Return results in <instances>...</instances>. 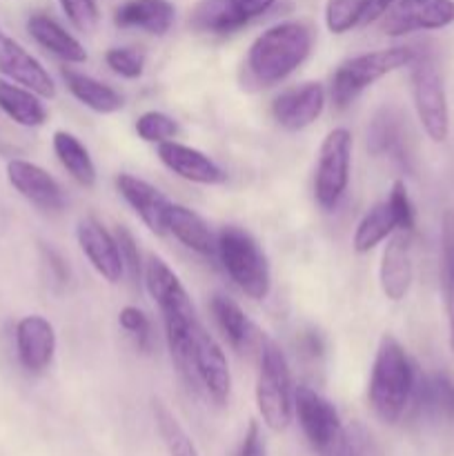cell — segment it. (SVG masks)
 <instances>
[{
  "label": "cell",
  "mask_w": 454,
  "mask_h": 456,
  "mask_svg": "<svg viewBox=\"0 0 454 456\" xmlns=\"http://www.w3.org/2000/svg\"><path fill=\"white\" fill-rule=\"evenodd\" d=\"M387 203L394 209V216L396 221H399V230L414 232V227H417V209H414V203L412 199H409L408 187H405L403 181L392 183Z\"/></svg>",
  "instance_id": "obj_40"
},
{
  "label": "cell",
  "mask_w": 454,
  "mask_h": 456,
  "mask_svg": "<svg viewBox=\"0 0 454 456\" xmlns=\"http://www.w3.org/2000/svg\"><path fill=\"white\" fill-rule=\"evenodd\" d=\"M216 254L231 283L252 301H265L272 289V272L265 252L247 230L227 225L216 236Z\"/></svg>",
  "instance_id": "obj_5"
},
{
  "label": "cell",
  "mask_w": 454,
  "mask_h": 456,
  "mask_svg": "<svg viewBox=\"0 0 454 456\" xmlns=\"http://www.w3.org/2000/svg\"><path fill=\"white\" fill-rule=\"evenodd\" d=\"M294 417L298 419L307 444L319 454L329 456L341 439V417L332 401L310 386L294 387Z\"/></svg>",
  "instance_id": "obj_9"
},
{
  "label": "cell",
  "mask_w": 454,
  "mask_h": 456,
  "mask_svg": "<svg viewBox=\"0 0 454 456\" xmlns=\"http://www.w3.org/2000/svg\"><path fill=\"white\" fill-rule=\"evenodd\" d=\"M329 456H383V452L377 436L363 423L354 421L343 428L341 439H338L336 448L332 450Z\"/></svg>",
  "instance_id": "obj_33"
},
{
  "label": "cell",
  "mask_w": 454,
  "mask_h": 456,
  "mask_svg": "<svg viewBox=\"0 0 454 456\" xmlns=\"http://www.w3.org/2000/svg\"><path fill=\"white\" fill-rule=\"evenodd\" d=\"M105 62L120 78H141L145 71V53L134 47H111L105 53Z\"/></svg>",
  "instance_id": "obj_37"
},
{
  "label": "cell",
  "mask_w": 454,
  "mask_h": 456,
  "mask_svg": "<svg viewBox=\"0 0 454 456\" xmlns=\"http://www.w3.org/2000/svg\"><path fill=\"white\" fill-rule=\"evenodd\" d=\"M314 47V29L303 20H285L272 25L249 45L243 62V87L267 89L283 83Z\"/></svg>",
  "instance_id": "obj_2"
},
{
  "label": "cell",
  "mask_w": 454,
  "mask_h": 456,
  "mask_svg": "<svg viewBox=\"0 0 454 456\" xmlns=\"http://www.w3.org/2000/svg\"><path fill=\"white\" fill-rule=\"evenodd\" d=\"M167 232L174 234V239L181 240L187 249L200 254V256H214L216 254V236L212 234L209 225L200 214L185 205L172 203L169 209Z\"/></svg>",
  "instance_id": "obj_26"
},
{
  "label": "cell",
  "mask_w": 454,
  "mask_h": 456,
  "mask_svg": "<svg viewBox=\"0 0 454 456\" xmlns=\"http://www.w3.org/2000/svg\"><path fill=\"white\" fill-rule=\"evenodd\" d=\"M409 67H412V98L418 123L430 141L443 142L450 134V110L443 78L427 56L417 53Z\"/></svg>",
  "instance_id": "obj_8"
},
{
  "label": "cell",
  "mask_w": 454,
  "mask_h": 456,
  "mask_svg": "<svg viewBox=\"0 0 454 456\" xmlns=\"http://www.w3.org/2000/svg\"><path fill=\"white\" fill-rule=\"evenodd\" d=\"M325 101H328V92L323 85L307 80V83L280 92L272 102V116L288 132H301L323 114Z\"/></svg>",
  "instance_id": "obj_13"
},
{
  "label": "cell",
  "mask_w": 454,
  "mask_h": 456,
  "mask_svg": "<svg viewBox=\"0 0 454 456\" xmlns=\"http://www.w3.org/2000/svg\"><path fill=\"white\" fill-rule=\"evenodd\" d=\"M352 169V134L334 127L323 138L314 172V199L323 209H334L345 196Z\"/></svg>",
  "instance_id": "obj_7"
},
{
  "label": "cell",
  "mask_w": 454,
  "mask_h": 456,
  "mask_svg": "<svg viewBox=\"0 0 454 456\" xmlns=\"http://www.w3.org/2000/svg\"><path fill=\"white\" fill-rule=\"evenodd\" d=\"M403 116L394 107H383L374 114L368 127V150L374 156H390V159L405 163V123Z\"/></svg>",
  "instance_id": "obj_25"
},
{
  "label": "cell",
  "mask_w": 454,
  "mask_h": 456,
  "mask_svg": "<svg viewBox=\"0 0 454 456\" xmlns=\"http://www.w3.org/2000/svg\"><path fill=\"white\" fill-rule=\"evenodd\" d=\"M116 187H118L120 196L127 200L129 208L136 212V216L145 223L147 230L156 236L167 234L169 223V209H172V200L154 187L151 183L142 181V178L134 176V174H118L116 176Z\"/></svg>",
  "instance_id": "obj_17"
},
{
  "label": "cell",
  "mask_w": 454,
  "mask_h": 456,
  "mask_svg": "<svg viewBox=\"0 0 454 456\" xmlns=\"http://www.w3.org/2000/svg\"><path fill=\"white\" fill-rule=\"evenodd\" d=\"M114 236H116V240H118V249H120V256H123L125 274L129 276V281H132V283H138V281L142 279L145 263L141 261V252H138L136 239H134L132 232L123 225L116 227Z\"/></svg>",
  "instance_id": "obj_39"
},
{
  "label": "cell",
  "mask_w": 454,
  "mask_h": 456,
  "mask_svg": "<svg viewBox=\"0 0 454 456\" xmlns=\"http://www.w3.org/2000/svg\"><path fill=\"white\" fill-rule=\"evenodd\" d=\"M151 410H154L156 428H158V435L163 439L169 456H199L194 441L190 439L185 428L181 426V421L174 417V412L163 401H154Z\"/></svg>",
  "instance_id": "obj_32"
},
{
  "label": "cell",
  "mask_w": 454,
  "mask_h": 456,
  "mask_svg": "<svg viewBox=\"0 0 454 456\" xmlns=\"http://www.w3.org/2000/svg\"><path fill=\"white\" fill-rule=\"evenodd\" d=\"M118 323L125 332L129 334V338L134 341V346L138 347L141 352H150L151 350V321L150 316L145 314L142 310L138 307L127 305L118 312Z\"/></svg>",
  "instance_id": "obj_36"
},
{
  "label": "cell",
  "mask_w": 454,
  "mask_h": 456,
  "mask_svg": "<svg viewBox=\"0 0 454 456\" xmlns=\"http://www.w3.org/2000/svg\"><path fill=\"white\" fill-rule=\"evenodd\" d=\"M256 408L272 432H285L294 419V383L288 356L265 334L258 341Z\"/></svg>",
  "instance_id": "obj_4"
},
{
  "label": "cell",
  "mask_w": 454,
  "mask_h": 456,
  "mask_svg": "<svg viewBox=\"0 0 454 456\" xmlns=\"http://www.w3.org/2000/svg\"><path fill=\"white\" fill-rule=\"evenodd\" d=\"M414 403L434 419H454V381L441 372L418 379Z\"/></svg>",
  "instance_id": "obj_30"
},
{
  "label": "cell",
  "mask_w": 454,
  "mask_h": 456,
  "mask_svg": "<svg viewBox=\"0 0 454 456\" xmlns=\"http://www.w3.org/2000/svg\"><path fill=\"white\" fill-rule=\"evenodd\" d=\"M61 76L71 96L87 110L96 111V114H114V111L123 110V96L111 85L101 83L98 78L74 69V67H62Z\"/></svg>",
  "instance_id": "obj_24"
},
{
  "label": "cell",
  "mask_w": 454,
  "mask_h": 456,
  "mask_svg": "<svg viewBox=\"0 0 454 456\" xmlns=\"http://www.w3.org/2000/svg\"><path fill=\"white\" fill-rule=\"evenodd\" d=\"M365 0H328L325 25L332 34H347L363 20Z\"/></svg>",
  "instance_id": "obj_34"
},
{
  "label": "cell",
  "mask_w": 454,
  "mask_h": 456,
  "mask_svg": "<svg viewBox=\"0 0 454 456\" xmlns=\"http://www.w3.org/2000/svg\"><path fill=\"white\" fill-rule=\"evenodd\" d=\"M399 230V221L394 216V209L385 200L372 205V208L365 212V216L361 218L359 225H356L354 236H352V245H354V252L368 254L372 252L377 245H381L383 240L390 239L394 232Z\"/></svg>",
  "instance_id": "obj_29"
},
{
  "label": "cell",
  "mask_w": 454,
  "mask_h": 456,
  "mask_svg": "<svg viewBox=\"0 0 454 456\" xmlns=\"http://www.w3.org/2000/svg\"><path fill=\"white\" fill-rule=\"evenodd\" d=\"M209 310H212L214 321L221 328V332L225 334L227 341L231 343V347L245 352L258 347L263 334L254 328L252 321L247 319V314L243 312V307L230 298L227 294H214L212 303H209Z\"/></svg>",
  "instance_id": "obj_22"
},
{
  "label": "cell",
  "mask_w": 454,
  "mask_h": 456,
  "mask_svg": "<svg viewBox=\"0 0 454 456\" xmlns=\"http://www.w3.org/2000/svg\"><path fill=\"white\" fill-rule=\"evenodd\" d=\"M76 239H78V245L87 261L107 283H118L123 279L125 265L118 240L101 221H96L93 216L83 218L76 227Z\"/></svg>",
  "instance_id": "obj_15"
},
{
  "label": "cell",
  "mask_w": 454,
  "mask_h": 456,
  "mask_svg": "<svg viewBox=\"0 0 454 456\" xmlns=\"http://www.w3.org/2000/svg\"><path fill=\"white\" fill-rule=\"evenodd\" d=\"M142 281L158 305L165 325V341H167L169 356L176 365L178 377L182 379L190 390L196 392L194 370H191V347H194L196 330L200 328L199 314L187 294L185 285L176 276V272L167 265L160 256L151 254L142 270ZM199 395V392H196Z\"/></svg>",
  "instance_id": "obj_1"
},
{
  "label": "cell",
  "mask_w": 454,
  "mask_h": 456,
  "mask_svg": "<svg viewBox=\"0 0 454 456\" xmlns=\"http://www.w3.org/2000/svg\"><path fill=\"white\" fill-rule=\"evenodd\" d=\"M18 363L29 374H40L52 365L56 354V332L45 316H22L16 325Z\"/></svg>",
  "instance_id": "obj_18"
},
{
  "label": "cell",
  "mask_w": 454,
  "mask_h": 456,
  "mask_svg": "<svg viewBox=\"0 0 454 456\" xmlns=\"http://www.w3.org/2000/svg\"><path fill=\"white\" fill-rule=\"evenodd\" d=\"M276 0H200L191 13V27L205 34H234L254 18L274 7Z\"/></svg>",
  "instance_id": "obj_12"
},
{
  "label": "cell",
  "mask_w": 454,
  "mask_h": 456,
  "mask_svg": "<svg viewBox=\"0 0 454 456\" xmlns=\"http://www.w3.org/2000/svg\"><path fill=\"white\" fill-rule=\"evenodd\" d=\"M454 22V0H396L383 13L381 29L390 38L434 31Z\"/></svg>",
  "instance_id": "obj_11"
},
{
  "label": "cell",
  "mask_w": 454,
  "mask_h": 456,
  "mask_svg": "<svg viewBox=\"0 0 454 456\" xmlns=\"http://www.w3.org/2000/svg\"><path fill=\"white\" fill-rule=\"evenodd\" d=\"M396 0H365L363 9V20L361 25H369V22H377L378 18H383V13L394 4Z\"/></svg>",
  "instance_id": "obj_42"
},
{
  "label": "cell",
  "mask_w": 454,
  "mask_h": 456,
  "mask_svg": "<svg viewBox=\"0 0 454 456\" xmlns=\"http://www.w3.org/2000/svg\"><path fill=\"white\" fill-rule=\"evenodd\" d=\"M191 370H194L196 392H203L216 405H225L231 395V374L227 356L216 338L203 328L196 330L191 347Z\"/></svg>",
  "instance_id": "obj_10"
},
{
  "label": "cell",
  "mask_w": 454,
  "mask_h": 456,
  "mask_svg": "<svg viewBox=\"0 0 454 456\" xmlns=\"http://www.w3.org/2000/svg\"><path fill=\"white\" fill-rule=\"evenodd\" d=\"M7 181L22 199L45 212H61L65 208V194L56 178L40 165L13 159L7 163Z\"/></svg>",
  "instance_id": "obj_16"
},
{
  "label": "cell",
  "mask_w": 454,
  "mask_h": 456,
  "mask_svg": "<svg viewBox=\"0 0 454 456\" xmlns=\"http://www.w3.org/2000/svg\"><path fill=\"white\" fill-rule=\"evenodd\" d=\"M27 31H29L31 38L40 45L43 49H47L49 53H53L56 58L65 62H85L87 61V52L80 45V40L76 36H71L65 27L58 20H53L47 13H34L27 20Z\"/></svg>",
  "instance_id": "obj_23"
},
{
  "label": "cell",
  "mask_w": 454,
  "mask_h": 456,
  "mask_svg": "<svg viewBox=\"0 0 454 456\" xmlns=\"http://www.w3.org/2000/svg\"><path fill=\"white\" fill-rule=\"evenodd\" d=\"M0 110L20 127H40L47 123V107L38 94L7 80H0Z\"/></svg>",
  "instance_id": "obj_28"
},
{
  "label": "cell",
  "mask_w": 454,
  "mask_h": 456,
  "mask_svg": "<svg viewBox=\"0 0 454 456\" xmlns=\"http://www.w3.org/2000/svg\"><path fill=\"white\" fill-rule=\"evenodd\" d=\"M441 283L448 312L450 343L454 350V209H448L441 218Z\"/></svg>",
  "instance_id": "obj_31"
},
{
  "label": "cell",
  "mask_w": 454,
  "mask_h": 456,
  "mask_svg": "<svg viewBox=\"0 0 454 456\" xmlns=\"http://www.w3.org/2000/svg\"><path fill=\"white\" fill-rule=\"evenodd\" d=\"M417 58V52L412 47H385V49H374V52L359 53L347 61H343L332 74V83H329V96L338 110H345L352 105L361 92L372 87L377 80L383 76L392 74L396 69L409 67Z\"/></svg>",
  "instance_id": "obj_6"
},
{
  "label": "cell",
  "mask_w": 454,
  "mask_h": 456,
  "mask_svg": "<svg viewBox=\"0 0 454 456\" xmlns=\"http://www.w3.org/2000/svg\"><path fill=\"white\" fill-rule=\"evenodd\" d=\"M240 456H267L265 441H263L261 428H258L256 421L249 423L247 435H245L243 448H240Z\"/></svg>",
  "instance_id": "obj_41"
},
{
  "label": "cell",
  "mask_w": 454,
  "mask_h": 456,
  "mask_svg": "<svg viewBox=\"0 0 454 456\" xmlns=\"http://www.w3.org/2000/svg\"><path fill=\"white\" fill-rule=\"evenodd\" d=\"M134 129H136V134L141 141L160 145V142H167L176 136L178 123L172 118V116L165 114V111L150 110V111H145V114L138 116Z\"/></svg>",
  "instance_id": "obj_35"
},
{
  "label": "cell",
  "mask_w": 454,
  "mask_h": 456,
  "mask_svg": "<svg viewBox=\"0 0 454 456\" xmlns=\"http://www.w3.org/2000/svg\"><path fill=\"white\" fill-rule=\"evenodd\" d=\"M52 147L58 163L65 167V172L80 187L96 185V165H93L89 150L83 145V141L78 136H74L71 132H65V129H58V132H53Z\"/></svg>",
  "instance_id": "obj_27"
},
{
  "label": "cell",
  "mask_w": 454,
  "mask_h": 456,
  "mask_svg": "<svg viewBox=\"0 0 454 456\" xmlns=\"http://www.w3.org/2000/svg\"><path fill=\"white\" fill-rule=\"evenodd\" d=\"M0 71L20 87L31 89L40 98L56 96V85L38 58L31 56L20 43L0 31Z\"/></svg>",
  "instance_id": "obj_19"
},
{
  "label": "cell",
  "mask_w": 454,
  "mask_h": 456,
  "mask_svg": "<svg viewBox=\"0 0 454 456\" xmlns=\"http://www.w3.org/2000/svg\"><path fill=\"white\" fill-rule=\"evenodd\" d=\"M158 159L169 172H174L182 181L196 183V185H223L227 181V174L212 156L196 147L182 145V142H160Z\"/></svg>",
  "instance_id": "obj_20"
},
{
  "label": "cell",
  "mask_w": 454,
  "mask_h": 456,
  "mask_svg": "<svg viewBox=\"0 0 454 456\" xmlns=\"http://www.w3.org/2000/svg\"><path fill=\"white\" fill-rule=\"evenodd\" d=\"M61 3L62 13L67 20L83 34H92L96 31L98 22H101V12H98L96 0H58Z\"/></svg>",
  "instance_id": "obj_38"
},
{
  "label": "cell",
  "mask_w": 454,
  "mask_h": 456,
  "mask_svg": "<svg viewBox=\"0 0 454 456\" xmlns=\"http://www.w3.org/2000/svg\"><path fill=\"white\" fill-rule=\"evenodd\" d=\"M417 383V365L408 350L392 334H383L368 383V401L377 419L387 426L399 423L412 405Z\"/></svg>",
  "instance_id": "obj_3"
},
{
  "label": "cell",
  "mask_w": 454,
  "mask_h": 456,
  "mask_svg": "<svg viewBox=\"0 0 454 456\" xmlns=\"http://www.w3.org/2000/svg\"><path fill=\"white\" fill-rule=\"evenodd\" d=\"M414 281L412 263V232L396 230L383 248L378 265V283L385 298L399 303L408 297Z\"/></svg>",
  "instance_id": "obj_14"
},
{
  "label": "cell",
  "mask_w": 454,
  "mask_h": 456,
  "mask_svg": "<svg viewBox=\"0 0 454 456\" xmlns=\"http://www.w3.org/2000/svg\"><path fill=\"white\" fill-rule=\"evenodd\" d=\"M176 20V7L169 0H127L114 13L120 29H141L151 36H165Z\"/></svg>",
  "instance_id": "obj_21"
}]
</instances>
